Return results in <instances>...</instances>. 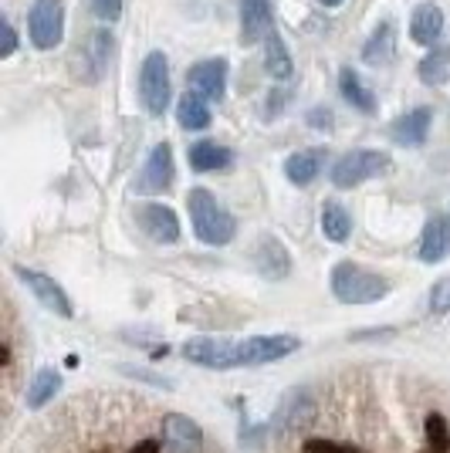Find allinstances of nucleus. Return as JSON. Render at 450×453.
<instances>
[{
	"instance_id": "473e14b6",
	"label": "nucleus",
	"mask_w": 450,
	"mask_h": 453,
	"mask_svg": "<svg viewBox=\"0 0 450 453\" xmlns=\"http://www.w3.org/2000/svg\"><path fill=\"white\" fill-rule=\"evenodd\" d=\"M0 35H4V44H0V58H11L14 51H18V31H14V24L4 18V24H0Z\"/></svg>"
},
{
	"instance_id": "f8f14e48",
	"label": "nucleus",
	"mask_w": 450,
	"mask_h": 453,
	"mask_svg": "<svg viewBox=\"0 0 450 453\" xmlns=\"http://www.w3.org/2000/svg\"><path fill=\"white\" fill-rule=\"evenodd\" d=\"M275 35L271 0H241V44H258Z\"/></svg>"
},
{
	"instance_id": "f03ea898",
	"label": "nucleus",
	"mask_w": 450,
	"mask_h": 453,
	"mask_svg": "<svg viewBox=\"0 0 450 453\" xmlns=\"http://www.w3.org/2000/svg\"><path fill=\"white\" fill-rule=\"evenodd\" d=\"M329 284H332V295L342 304H373L390 295L386 278H379V274L366 271L362 265H353V261H342V265L332 267Z\"/></svg>"
},
{
	"instance_id": "bb28decb",
	"label": "nucleus",
	"mask_w": 450,
	"mask_h": 453,
	"mask_svg": "<svg viewBox=\"0 0 450 453\" xmlns=\"http://www.w3.org/2000/svg\"><path fill=\"white\" fill-rule=\"evenodd\" d=\"M264 68H268V75L271 78H288L295 68H291V55H288V48L282 44L278 35H271L268 38V55H264Z\"/></svg>"
},
{
	"instance_id": "c85d7f7f",
	"label": "nucleus",
	"mask_w": 450,
	"mask_h": 453,
	"mask_svg": "<svg viewBox=\"0 0 450 453\" xmlns=\"http://www.w3.org/2000/svg\"><path fill=\"white\" fill-rule=\"evenodd\" d=\"M427 440H431V450L433 453H447L450 450V430H447V419L440 413L427 416Z\"/></svg>"
},
{
	"instance_id": "f704fd0d",
	"label": "nucleus",
	"mask_w": 450,
	"mask_h": 453,
	"mask_svg": "<svg viewBox=\"0 0 450 453\" xmlns=\"http://www.w3.org/2000/svg\"><path fill=\"white\" fill-rule=\"evenodd\" d=\"M132 453H159V443H156V440H143Z\"/></svg>"
},
{
	"instance_id": "2eb2a0df",
	"label": "nucleus",
	"mask_w": 450,
	"mask_h": 453,
	"mask_svg": "<svg viewBox=\"0 0 450 453\" xmlns=\"http://www.w3.org/2000/svg\"><path fill=\"white\" fill-rule=\"evenodd\" d=\"M431 122H433V109L420 105L413 112L400 115L393 126H390V139L396 146H423L427 135H431Z\"/></svg>"
},
{
	"instance_id": "1a4fd4ad",
	"label": "nucleus",
	"mask_w": 450,
	"mask_h": 453,
	"mask_svg": "<svg viewBox=\"0 0 450 453\" xmlns=\"http://www.w3.org/2000/svg\"><path fill=\"white\" fill-rule=\"evenodd\" d=\"M136 224L156 244H176L180 241V217L169 207H163V203H143V207H136Z\"/></svg>"
},
{
	"instance_id": "c756f323",
	"label": "nucleus",
	"mask_w": 450,
	"mask_h": 453,
	"mask_svg": "<svg viewBox=\"0 0 450 453\" xmlns=\"http://www.w3.org/2000/svg\"><path fill=\"white\" fill-rule=\"evenodd\" d=\"M89 11H92L98 20L112 24V20L122 18V0H89Z\"/></svg>"
},
{
	"instance_id": "f3484780",
	"label": "nucleus",
	"mask_w": 450,
	"mask_h": 453,
	"mask_svg": "<svg viewBox=\"0 0 450 453\" xmlns=\"http://www.w3.org/2000/svg\"><path fill=\"white\" fill-rule=\"evenodd\" d=\"M315 416V403L305 396V393H291V396L282 403V410L271 423V434L275 436H288L291 430H301L305 423H312Z\"/></svg>"
},
{
	"instance_id": "7c9ffc66",
	"label": "nucleus",
	"mask_w": 450,
	"mask_h": 453,
	"mask_svg": "<svg viewBox=\"0 0 450 453\" xmlns=\"http://www.w3.org/2000/svg\"><path fill=\"white\" fill-rule=\"evenodd\" d=\"M431 311H437V315L450 311V278H444V281H437L431 288Z\"/></svg>"
},
{
	"instance_id": "6e6552de",
	"label": "nucleus",
	"mask_w": 450,
	"mask_h": 453,
	"mask_svg": "<svg viewBox=\"0 0 450 453\" xmlns=\"http://www.w3.org/2000/svg\"><path fill=\"white\" fill-rule=\"evenodd\" d=\"M173 180H176L173 150H169V142H159V146L150 152V159H146V166L139 173V180H136V193H143V196L167 193V189L173 187Z\"/></svg>"
},
{
	"instance_id": "4468645a",
	"label": "nucleus",
	"mask_w": 450,
	"mask_h": 453,
	"mask_svg": "<svg viewBox=\"0 0 450 453\" xmlns=\"http://www.w3.org/2000/svg\"><path fill=\"white\" fill-rule=\"evenodd\" d=\"M254 267H258V274L268 278V281H284L291 274V257H288L282 241L261 237L258 247H254Z\"/></svg>"
},
{
	"instance_id": "a211bd4d",
	"label": "nucleus",
	"mask_w": 450,
	"mask_h": 453,
	"mask_svg": "<svg viewBox=\"0 0 450 453\" xmlns=\"http://www.w3.org/2000/svg\"><path fill=\"white\" fill-rule=\"evenodd\" d=\"M325 170V150H301L284 159V176L295 187H312Z\"/></svg>"
},
{
	"instance_id": "a878e982",
	"label": "nucleus",
	"mask_w": 450,
	"mask_h": 453,
	"mask_svg": "<svg viewBox=\"0 0 450 453\" xmlns=\"http://www.w3.org/2000/svg\"><path fill=\"white\" fill-rule=\"evenodd\" d=\"M362 58H366L369 65H386V61L393 58V24H390V20L376 27L373 41L366 44V51H362Z\"/></svg>"
},
{
	"instance_id": "5701e85b",
	"label": "nucleus",
	"mask_w": 450,
	"mask_h": 453,
	"mask_svg": "<svg viewBox=\"0 0 450 453\" xmlns=\"http://www.w3.org/2000/svg\"><path fill=\"white\" fill-rule=\"evenodd\" d=\"M176 122H180V129H187V133H200L210 126V105H206V98H200L197 92H187L180 98V105H176Z\"/></svg>"
},
{
	"instance_id": "9b49d317",
	"label": "nucleus",
	"mask_w": 450,
	"mask_h": 453,
	"mask_svg": "<svg viewBox=\"0 0 450 453\" xmlns=\"http://www.w3.org/2000/svg\"><path fill=\"white\" fill-rule=\"evenodd\" d=\"M183 356L204 369H237V342L193 339L183 345Z\"/></svg>"
},
{
	"instance_id": "72a5a7b5",
	"label": "nucleus",
	"mask_w": 450,
	"mask_h": 453,
	"mask_svg": "<svg viewBox=\"0 0 450 453\" xmlns=\"http://www.w3.org/2000/svg\"><path fill=\"white\" fill-rule=\"evenodd\" d=\"M332 119H336V115H332V109H312V112H308V126H312V129H332Z\"/></svg>"
},
{
	"instance_id": "f257e3e1",
	"label": "nucleus",
	"mask_w": 450,
	"mask_h": 453,
	"mask_svg": "<svg viewBox=\"0 0 450 453\" xmlns=\"http://www.w3.org/2000/svg\"><path fill=\"white\" fill-rule=\"evenodd\" d=\"M187 207H190V224H193V234L210 247H224L237 237V224L234 217L227 213L217 196L204 187H193L187 193Z\"/></svg>"
},
{
	"instance_id": "39448f33",
	"label": "nucleus",
	"mask_w": 450,
	"mask_h": 453,
	"mask_svg": "<svg viewBox=\"0 0 450 453\" xmlns=\"http://www.w3.org/2000/svg\"><path fill=\"white\" fill-rule=\"evenodd\" d=\"M27 35L38 51H51L65 38V4L61 0H35L31 18H27Z\"/></svg>"
},
{
	"instance_id": "7ed1b4c3",
	"label": "nucleus",
	"mask_w": 450,
	"mask_h": 453,
	"mask_svg": "<svg viewBox=\"0 0 450 453\" xmlns=\"http://www.w3.org/2000/svg\"><path fill=\"white\" fill-rule=\"evenodd\" d=\"M393 170V159L390 152H379V150H353L345 152L342 159H336L332 166V187L338 189H353L366 180H376V176H386Z\"/></svg>"
},
{
	"instance_id": "0eeeda50",
	"label": "nucleus",
	"mask_w": 450,
	"mask_h": 453,
	"mask_svg": "<svg viewBox=\"0 0 450 453\" xmlns=\"http://www.w3.org/2000/svg\"><path fill=\"white\" fill-rule=\"evenodd\" d=\"M18 278L20 284L38 298L51 315H58V319H72L75 311H72V302H68V295H65V288L58 281H51L48 274H41V271H35V267H18Z\"/></svg>"
},
{
	"instance_id": "6ab92c4d",
	"label": "nucleus",
	"mask_w": 450,
	"mask_h": 453,
	"mask_svg": "<svg viewBox=\"0 0 450 453\" xmlns=\"http://www.w3.org/2000/svg\"><path fill=\"white\" fill-rule=\"evenodd\" d=\"M444 35V11L437 4H420L410 18V38L423 48H433Z\"/></svg>"
},
{
	"instance_id": "2f4dec72",
	"label": "nucleus",
	"mask_w": 450,
	"mask_h": 453,
	"mask_svg": "<svg viewBox=\"0 0 450 453\" xmlns=\"http://www.w3.org/2000/svg\"><path fill=\"white\" fill-rule=\"evenodd\" d=\"M301 453H356V450L345 447V443H332V440H305Z\"/></svg>"
},
{
	"instance_id": "cd10ccee",
	"label": "nucleus",
	"mask_w": 450,
	"mask_h": 453,
	"mask_svg": "<svg viewBox=\"0 0 450 453\" xmlns=\"http://www.w3.org/2000/svg\"><path fill=\"white\" fill-rule=\"evenodd\" d=\"M450 75V51H433L420 61V81L427 85H444Z\"/></svg>"
},
{
	"instance_id": "423d86ee",
	"label": "nucleus",
	"mask_w": 450,
	"mask_h": 453,
	"mask_svg": "<svg viewBox=\"0 0 450 453\" xmlns=\"http://www.w3.org/2000/svg\"><path fill=\"white\" fill-rule=\"evenodd\" d=\"M301 342L295 335H254L237 342V365H268L291 352H299Z\"/></svg>"
},
{
	"instance_id": "393cba45",
	"label": "nucleus",
	"mask_w": 450,
	"mask_h": 453,
	"mask_svg": "<svg viewBox=\"0 0 450 453\" xmlns=\"http://www.w3.org/2000/svg\"><path fill=\"white\" fill-rule=\"evenodd\" d=\"M61 389V376H58L55 369H41L35 382H31V389H27V406L31 410H41L44 403H51L55 393Z\"/></svg>"
},
{
	"instance_id": "c9c22d12",
	"label": "nucleus",
	"mask_w": 450,
	"mask_h": 453,
	"mask_svg": "<svg viewBox=\"0 0 450 453\" xmlns=\"http://www.w3.org/2000/svg\"><path fill=\"white\" fill-rule=\"evenodd\" d=\"M319 4H325V7H338L342 0H319Z\"/></svg>"
},
{
	"instance_id": "ddd939ff",
	"label": "nucleus",
	"mask_w": 450,
	"mask_h": 453,
	"mask_svg": "<svg viewBox=\"0 0 450 453\" xmlns=\"http://www.w3.org/2000/svg\"><path fill=\"white\" fill-rule=\"evenodd\" d=\"M163 443L169 453H200L204 450V430L190 416L173 413L163 423Z\"/></svg>"
},
{
	"instance_id": "aec40b11",
	"label": "nucleus",
	"mask_w": 450,
	"mask_h": 453,
	"mask_svg": "<svg viewBox=\"0 0 450 453\" xmlns=\"http://www.w3.org/2000/svg\"><path fill=\"white\" fill-rule=\"evenodd\" d=\"M187 159L197 173H221L234 166V152L227 150V146H221V142H210V139L193 142L187 152Z\"/></svg>"
},
{
	"instance_id": "dca6fc26",
	"label": "nucleus",
	"mask_w": 450,
	"mask_h": 453,
	"mask_svg": "<svg viewBox=\"0 0 450 453\" xmlns=\"http://www.w3.org/2000/svg\"><path fill=\"white\" fill-rule=\"evenodd\" d=\"M450 254V217L444 213H433L427 226H423V237H420V261L423 265H440Z\"/></svg>"
},
{
	"instance_id": "4be33fe9",
	"label": "nucleus",
	"mask_w": 450,
	"mask_h": 453,
	"mask_svg": "<svg viewBox=\"0 0 450 453\" xmlns=\"http://www.w3.org/2000/svg\"><path fill=\"white\" fill-rule=\"evenodd\" d=\"M109 51H112V35H109V31H95V35H89L85 48L78 51V65H92L89 81H98V78H102L105 65H109Z\"/></svg>"
},
{
	"instance_id": "412c9836",
	"label": "nucleus",
	"mask_w": 450,
	"mask_h": 453,
	"mask_svg": "<svg viewBox=\"0 0 450 453\" xmlns=\"http://www.w3.org/2000/svg\"><path fill=\"white\" fill-rule=\"evenodd\" d=\"M338 92H342V98H345L356 112H366V115L376 112V95L369 92V85H366L353 68H342V72H338Z\"/></svg>"
},
{
	"instance_id": "9d476101",
	"label": "nucleus",
	"mask_w": 450,
	"mask_h": 453,
	"mask_svg": "<svg viewBox=\"0 0 450 453\" xmlns=\"http://www.w3.org/2000/svg\"><path fill=\"white\" fill-rule=\"evenodd\" d=\"M187 85L190 92H197L206 102H221L227 92V61L224 58H206V61H197L187 72Z\"/></svg>"
},
{
	"instance_id": "20e7f679",
	"label": "nucleus",
	"mask_w": 450,
	"mask_h": 453,
	"mask_svg": "<svg viewBox=\"0 0 450 453\" xmlns=\"http://www.w3.org/2000/svg\"><path fill=\"white\" fill-rule=\"evenodd\" d=\"M169 61L163 51H150L139 68V98L150 115H163L169 109Z\"/></svg>"
},
{
	"instance_id": "b1692460",
	"label": "nucleus",
	"mask_w": 450,
	"mask_h": 453,
	"mask_svg": "<svg viewBox=\"0 0 450 453\" xmlns=\"http://www.w3.org/2000/svg\"><path fill=\"white\" fill-rule=\"evenodd\" d=\"M322 234H325V241H332V244H345V241H349V234H353V217L345 213L342 203H325V207H322Z\"/></svg>"
}]
</instances>
